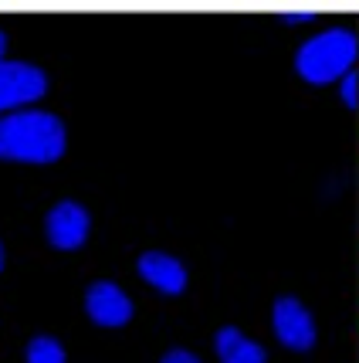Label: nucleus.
Segmentation results:
<instances>
[{
	"mask_svg": "<svg viewBox=\"0 0 359 363\" xmlns=\"http://www.w3.org/2000/svg\"><path fill=\"white\" fill-rule=\"evenodd\" d=\"M139 275L153 285V289L166 292V296H180V292L187 289V269H183L176 258H170V255H163V252L139 255Z\"/></svg>",
	"mask_w": 359,
	"mask_h": 363,
	"instance_id": "nucleus-7",
	"label": "nucleus"
},
{
	"mask_svg": "<svg viewBox=\"0 0 359 363\" xmlns=\"http://www.w3.org/2000/svg\"><path fill=\"white\" fill-rule=\"evenodd\" d=\"M163 363H200L190 350H170L166 357H163Z\"/></svg>",
	"mask_w": 359,
	"mask_h": 363,
	"instance_id": "nucleus-11",
	"label": "nucleus"
},
{
	"mask_svg": "<svg viewBox=\"0 0 359 363\" xmlns=\"http://www.w3.org/2000/svg\"><path fill=\"white\" fill-rule=\"evenodd\" d=\"M0 269H4V248H0Z\"/></svg>",
	"mask_w": 359,
	"mask_h": 363,
	"instance_id": "nucleus-14",
	"label": "nucleus"
},
{
	"mask_svg": "<svg viewBox=\"0 0 359 363\" xmlns=\"http://www.w3.org/2000/svg\"><path fill=\"white\" fill-rule=\"evenodd\" d=\"M275 336L288 350H298V353L315 347V323L295 296H281L275 302Z\"/></svg>",
	"mask_w": 359,
	"mask_h": 363,
	"instance_id": "nucleus-4",
	"label": "nucleus"
},
{
	"mask_svg": "<svg viewBox=\"0 0 359 363\" xmlns=\"http://www.w3.org/2000/svg\"><path fill=\"white\" fill-rule=\"evenodd\" d=\"M89 211L75 201H62V204L51 207L47 214V241L62 252H75L85 245L89 238Z\"/></svg>",
	"mask_w": 359,
	"mask_h": 363,
	"instance_id": "nucleus-5",
	"label": "nucleus"
},
{
	"mask_svg": "<svg viewBox=\"0 0 359 363\" xmlns=\"http://www.w3.org/2000/svg\"><path fill=\"white\" fill-rule=\"evenodd\" d=\"M85 309L98 326H125L132 319V302L115 282H92L85 292Z\"/></svg>",
	"mask_w": 359,
	"mask_h": 363,
	"instance_id": "nucleus-6",
	"label": "nucleus"
},
{
	"mask_svg": "<svg viewBox=\"0 0 359 363\" xmlns=\"http://www.w3.org/2000/svg\"><path fill=\"white\" fill-rule=\"evenodd\" d=\"M281 21L285 24H305V21H312V14H285Z\"/></svg>",
	"mask_w": 359,
	"mask_h": 363,
	"instance_id": "nucleus-12",
	"label": "nucleus"
},
{
	"mask_svg": "<svg viewBox=\"0 0 359 363\" xmlns=\"http://www.w3.org/2000/svg\"><path fill=\"white\" fill-rule=\"evenodd\" d=\"M28 363H64V350L55 336H34L28 343Z\"/></svg>",
	"mask_w": 359,
	"mask_h": 363,
	"instance_id": "nucleus-9",
	"label": "nucleus"
},
{
	"mask_svg": "<svg viewBox=\"0 0 359 363\" xmlns=\"http://www.w3.org/2000/svg\"><path fill=\"white\" fill-rule=\"evenodd\" d=\"M356 89H359V79L349 72L343 79V99H346V106H356Z\"/></svg>",
	"mask_w": 359,
	"mask_h": 363,
	"instance_id": "nucleus-10",
	"label": "nucleus"
},
{
	"mask_svg": "<svg viewBox=\"0 0 359 363\" xmlns=\"http://www.w3.org/2000/svg\"><path fill=\"white\" fill-rule=\"evenodd\" d=\"M47 92V79L41 68L28 62H0V112L28 106Z\"/></svg>",
	"mask_w": 359,
	"mask_h": 363,
	"instance_id": "nucleus-3",
	"label": "nucleus"
},
{
	"mask_svg": "<svg viewBox=\"0 0 359 363\" xmlns=\"http://www.w3.org/2000/svg\"><path fill=\"white\" fill-rule=\"evenodd\" d=\"M4 51H7V38H4V31H0V62H4Z\"/></svg>",
	"mask_w": 359,
	"mask_h": 363,
	"instance_id": "nucleus-13",
	"label": "nucleus"
},
{
	"mask_svg": "<svg viewBox=\"0 0 359 363\" xmlns=\"http://www.w3.org/2000/svg\"><path fill=\"white\" fill-rule=\"evenodd\" d=\"M217 357L220 363H268L265 350L251 343L248 336H241V330L234 326H224L217 333Z\"/></svg>",
	"mask_w": 359,
	"mask_h": 363,
	"instance_id": "nucleus-8",
	"label": "nucleus"
},
{
	"mask_svg": "<svg viewBox=\"0 0 359 363\" xmlns=\"http://www.w3.org/2000/svg\"><path fill=\"white\" fill-rule=\"evenodd\" d=\"M359 55V41L353 31L346 28H332V31L309 38L295 55V72L312 85H329L336 79H346L353 72V62Z\"/></svg>",
	"mask_w": 359,
	"mask_h": 363,
	"instance_id": "nucleus-2",
	"label": "nucleus"
},
{
	"mask_svg": "<svg viewBox=\"0 0 359 363\" xmlns=\"http://www.w3.org/2000/svg\"><path fill=\"white\" fill-rule=\"evenodd\" d=\"M64 153V126L58 116L21 109L0 119V160L55 163Z\"/></svg>",
	"mask_w": 359,
	"mask_h": 363,
	"instance_id": "nucleus-1",
	"label": "nucleus"
}]
</instances>
